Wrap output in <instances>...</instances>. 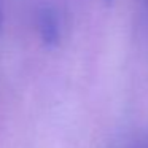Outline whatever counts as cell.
Masks as SVG:
<instances>
[{"mask_svg": "<svg viewBox=\"0 0 148 148\" xmlns=\"http://www.w3.org/2000/svg\"><path fill=\"white\" fill-rule=\"evenodd\" d=\"M132 148H148V138H142V140H138Z\"/></svg>", "mask_w": 148, "mask_h": 148, "instance_id": "obj_1", "label": "cell"}, {"mask_svg": "<svg viewBox=\"0 0 148 148\" xmlns=\"http://www.w3.org/2000/svg\"><path fill=\"white\" fill-rule=\"evenodd\" d=\"M0 23H2V13H0Z\"/></svg>", "mask_w": 148, "mask_h": 148, "instance_id": "obj_2", "label": "cell"}, {"mask_svg": "<svg viewBox=\"0 0 148 148\" xmlns=\"http://www.w3.org/2000/svg\"><path fill=\"white\" fill-rule=\"evenodd\" d=\"M107 2H112V0H107Z\"/></svg>", "mask_w": 148, "mask_h": 148, "instance_id": "obj_3", "label": "cell"}, {"mask_svg": "<svg viewBox=\"0 0 148 148\" xmlns=\"http://www.w3.org/2000/svg\"><path fill=\"white\" fill-rule=\"evenodd\" d=\"M147 2H148V0H147Z\"/></svg>", "mask_w": 148, "mask_h": 148, "instance_id": "obj_4", "label": "cell"}]
</instances>
